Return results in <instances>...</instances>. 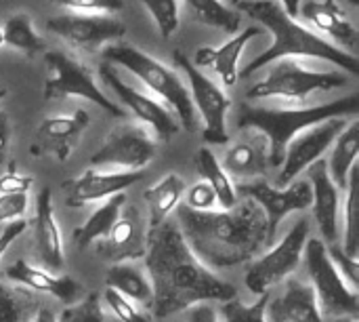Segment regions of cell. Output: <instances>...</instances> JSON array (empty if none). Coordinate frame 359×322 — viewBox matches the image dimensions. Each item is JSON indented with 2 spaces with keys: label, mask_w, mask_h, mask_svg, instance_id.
Segmentation results:
<instances>
[{
  "label": "cell",
  "mask_w": 359,
  "mask_h": 322,
  "mask_svg": "<svg viewBox=\"0 0 359 322\" xmlns=\"http://www.w3.org/2000/svg\"><path fill=\"white\" fill-rule=\"evenodd\" d=\"M334 322H358L355 318H337Z\"/></svg>",
  "instance_id": "obj_49"
},
{
  "label": "cell",
  "mask_w": 359,
  "mask_h": 322,
  "mask_svg": "<svg viewBox=\"0 0 359 322\" xmlns=\"http://www.w3.org/2000/svg\"><path fill=\"white\" fill-rule=\"evenodd\" d=\"M269 293L259 295V300L252 306L242 304L238 297L229 300L225 304H221V314L225 316V322H267L265 318V310H267V302H269Z\"/></svg>",
  "instance_id": "obj_35"
},
{
  "label": "cell",
  "mask_w": 359,
  "mask_h": 322,
  "mask_svg": "<svg viewBox=\"0 0 359 322\" xmlns=\"http://www.w3.org/2000/svg\"><path fill=\"white\" fill-rule=\"evenodd\" d=\"M4 97H6V89H0V101H2Z\"/></svg>",
  "instance_id": "obj_50"
},
{
  "label": "cell",
  "mask_w": 359,
  "mask_h": 322,
  "mask_svg": "<svg viewBox=\"0 0 359 322\" xmlns=\"http://www.w3.org/2000/svg\"><path fill=\"white\" fill-rule=\"evenodd\" d=\"M99 76L101 80L118 95V99L130 110V114H135L137 120H141L143 124L151 127V131L156 133V137L164 143H168L181 129L179 120L175 118L172 110L166 108L162 101L154 99L151 95L130 86L128 82H124L120 78V74L114 70L111 63L103 61L99 65Z\"/></svg>",
  "instance_id": "obj_12"
},
{
  "label": "cell",
  "mask_w": 359,
  "mask_h": 322,
  "mask_svg": "<svg viewBox=\"0 0 359 322\" xmlns=\"http://www.w3.org/2000/svg\"><path fill=\"white\" fill-rule=\"evenodd\" d=\"M25 219H17V221H11V224H6L4 226V230L0 232V257L6 253V249L23 234V230H25Z\"/></svg>",
  "instance_id": "obj_44"
},
{
  "label": "cell",
  "mask_w": 359,
  "mask_h": 322,
  "mask_svg": "<svg viewBox=\"0 0 359 322\" xmlns=\"http://www.w3.org/2000/svg\"><path fill=\"white\" fill-rule=\"evenodd\" d=\"M147 274L154 287V316L164 321L202 302L238 297L233 285L210 272L187 247L175 219L147 230Z\"/></svg>",
  "instance_id": "obj_1"
},
{
  "label": "cell",
  "mask_w": 359,
  "mask_h": 322,
  "mask_svg": "<svg viewBox=\"0 0 359 322\" xmlns=\"http://www.w3.org/2000/svg\"><path fill=\"white\" fill-rule=\"evenodd\" d=\"M238 196L257 202L267 221V249L276 245V234L280 224L294 211H305L311 207V186L307 179L292 181L286 188H273L265 179L244 181L236 188Z\"/></svg>",
  "instance_id": "obj_11"
},
{
  "label": "cell",
  "mask_w": 359,
  "mask_h": 322,
  "mask_svg": "<svg viewBox=\"0 0 359 322\" xmlns=\"http://www.w3.org/2000/svg\"><path fill=\"white\" fill-rule=\"evenodd\" d=\"M40 308L34 291L17 283H0V322H32Z\"/></svg>",
  "instance_id": "obj_31"
},
{
  "label": "cell",
  "mask_w": 359,
  "mask_h": 322,
  "mask_svg": "<svg viewBox=\"0 0 359 322\" xmlns=\"http://www.w3.org/2000/svg\"><path fill=\"white\" fill-rule=\"evenodd\" d=\"M267 32L261 27V25H250L246 30H242L240 34H236L231 40H227L225 44H221L219 49H212V46H202L196 51V57H194V65H202V67H212L225 86H233L238 82V59L246 46L248 40L257 38V36H265Z\"/></svg>",
  "instance_id": "obj_23"
},
{
  "label": "cell",
  "mask_w": 359,
  "mask_h": 322,
  "mask_svg": "<svg viewBox=\"0 0 359 322\" xmlns=\"http://www.w3.org/2000/svg\"><path fill=\"white\" fill-rule=\"evenodd\" d=\"M147 230L149 228L139 207L124 205L109 234L95 243V251L103 262L111 266L143 259L147 253Z\"/></svg>",
  "instance_id": "obj_14"
},
{
  "label": "cell",
  "mask_w": 359,
  "mask_h": 322,
  "mask_svg": "<svg viewBox=\"0 0 359 322\" xmlns=\"http://www.w3.org/2000/svg\"><path fill=\"white\" fill-rule=\"evenodd\" d=\"M347 127L345 118H330L326 122L313 124L305 131H301L286 148L282 171H280V186H290L297 181V177L311 167L316 160L322 158V154L332 146V141L341 135V131Z\"/></svg>",
  "instance_id": "obj_15"
},
{
  "label": "cell",
  "mask_w": 359,
  "mask_h": 322,
  "mask_svg": "<svg viewBox=\"0 0 359 322\" xmlns=\"http://www.w3.org/2000/svg\"><path fill=\"white\" fill-rule=\"evenodd\" d=\"M172 61L185 72L189 86H191V101L194 108L198 110V114L204 120V133L202 139L206 143H215V146H225L229 141L227 135V112L231 108V99L208 78L204 76L187 55H183L181 51L172 53Z\"/></svg>",
  "instance_id": "obj_10"
},
{
  "label": "cell",
  "mask_w": 359,
  "mask_h": 322,
  "mask_svg": "<svg viewBox=\"0 0 359 322\" xmlns=\"http://www.w3.org/2000/svg\"><path fill=\"white\" fill-rule=\"evenodd\" d=\"M185 4L198 21L212 27H221L229 34L240 32L242 25L240 13H236L221 0H185Z\"/></svg>",
  "instance_id": "obj_32"
},
{
  "label": "cell",
  "mask_w": 359,
  "mask_h": 322,
  "mask_svg": "<svg viewBox=\"0 0 359 322\" xmlns=\"http://www.w3.org/2000/svg\"><path fill=\"white\" fill-rule=\"evenodd\" d=\"M2 36H4V42L17 51H21L23 55L27 57H36L40 53H44V40L34 32L32 27V19L27 13H19V15H13L6 25L2 27Z\"/></svg>",
  "instance_id": "obj_33"
},
{
  "label": "cell",
  "mask_w": 359,
  "mask_h": 322,
  "mask_svg": "<svg viewBox=\"0 0 359 322\" xmlns=\"http://www.w3.org/2000/svg\"><path fill=\"white\" fill-rule=\"evenodd\" d=\"M307 171V181L311 186V207L320 232L328 245H337L339 226H341V190L328 175L326 160H316Z\"/></svg>",
  "instance_id": "obj_19"
},
{
  "label": "cell",
  "mask_w": 359,
  "mask_h": 322,
  "mask_svg": "<svg viewBox=\"0 0 359 322\" xmlns=\"http://www.w3.org/2000/svg\"><path fill=\"white\" fill-rule=\"evenodd\" d=\"M299 13L309 21L313 27L326 32L343 46H355L358 44V30L347 19L343 8L337 4V0H307Z\"/></svg>",
  "instance_id": "obj_25"
},
{
  "label": "cell",
  "mask_w": 359,
  "mask_h": 322,
  "mask_svg": "<svg viewBox=\"0 0 359 322\" xmlns=\"http://www.w3.org/2000/svg\"><path fill=\"white\" fill-rule=\"evenodd\" d=\"M8 143H11V122L8 116L0 110V165H4L6 160Z\"/></svg>",
  "instance_id": "obj_46"
},
{
  "label": "cell",
  "mask_w": 359,
  "mask_h": 322,
  "mask_svg": "<svg viewBox=\"0 0 359 322\" xmlns=\"http://www.w3.org/2000/svg\"><path fill=\"white\" fill-rule=\"evenodd\" d=\"M185 194V181L181 175L177 173H168L164 179H160L156 186L145 190V200L149 205V230L158 228L160 224H164L170 213L181 205Z\"/></svg>",
  "instance_id": "obj_27"
},
{
  "label": "cell",
  "mask_w": 359,
  "mask_h": 322,
  "mask_svg": "<svg viewBox=\"0 0 359 322\" xmlns=\"http://www.w3.org/2000/svg\"><path fill=\"white\" fill-rule=\"evenodd\" d=\"M124 205H126V194L124 192L103 200L101 207L80 228L74 230V245L78 249H86V247L95 245L97 240H101L103 236H107L109 230L114 228V224L118 221Z\"/></svg>",
  "instance_id": "obj_28"
},
{
  "label": "cell",
  "mask_w": 359,
  "mask_h": 322,
  "mask_svg": "<svg viewBox=\"0 0 359 322\" xmlns=\"http://www.w3.org/2000/svg\"><path fill=\"white\" fill-rule=\"evenodd\" d=\"M59 322H111L101 306V295L90 293L82 302H76L67 310L61 312Z\"/></svg>",
  "instance_id": "obj_36"
},
{
  "label": "cell",
  "mask_w": 359,
  "mask_h": 322,
  "mask_svg": "<svg viewBox=\"0 0 359 322\" xmlns=\"http://www.w3.org/2000/svg\"><path fill=\"white\" fill-rule=\"evenodd\" d=\"M309 240V224L307 219H299L292 230L271 247L269 253L259 257L246 272V287L257 297L269 293L271 287L284 283L303 262L305 245Z\"/></svg>",
  "instance_id": "obj_9"
},
{
  "label": "cell",
  "mask_w": 359,
  "mask_h": 322,
  "mask_svg": "<svg viewBox=\"0 0 359 322\" xmlns=\"http://www.w3.org/2000/svg\"><path fill=\"white\" fill-rule=\"evenodd\" d=\"M103 59L107 63H118L130 74H135L145 86H149L158 97H162L170 110H175L179 124H183L187 131L196 129V108L191 101V93L175 70L166 67L164 63L128 42L107 44L103 49Z\"/></svg>",
  "instance_id": "obj_5"
},
{
  "label": "cell",
  "mask_w": 359,
  "mask_h": 322,
  "mask_svg": "<svg viewBox=\"0 0 359 322\" xmlns=\"http://www.w3.org/2000/svg\"><path fill=\"white\" fill-rule=\"evenodd\" d=\"M196 162V171L200 173L202 181H206L215 196H217V205L221 209H233L238 205V192H236V186L231 181V177L221 169V162L217 160V156L212 154L210 148H200V152L196 154L194 158Z\"/></svg>",
  "instance_id": "obj_30"
},
{
  "label": "cell",
  "mask_w": 359,
  "mask_h": 322,
  "mask_svg": "<svg viewBox=\"0 0 359 322\" xmlns=\"http://www.w3.org/2000/svg\"><path fill=\"white\" fill-rule=\"evenodd\" d=\"M34 247L36 257L46 272H57L65 266L63 240L59 226L53 213V194L50 188L40 190L36 196V215H34Z\"/></svg>",
  "instance_id": "obj_20"
},
{
  "label": "cell",
  "mask_w": 359,
  "mask_h": 322,
  "mask_svg": "<svg viewBox=\"0 0 359 322\" xmlns=\"http://www.w3.org/2000/svg\"><path fill=\"white\" fill-rule=\"evenodd\" d=\"M185 207H189L194 211H215L217 209V196L206 181H198L196 186H191L187 190Z\"/></svg>",
  "instance_id": "obj_40"
},
{
  "label": "cell",
  "mask_w": 359,
  "mask_h": 322,
  "mask_svg": "<svg viewBox=\"0 0 359 322\" xmlns=\"http://www.w3.org/2000/svg\"><path fill=\"white\" fill-rule=\"evenodd\" d=\"M238 8L248 13L265 32L273 34V44L263 51L259 57H255L238 76L248 78L261 67L278 61V59H292V57H316L326 59L343 70H347L351 76H358L359 63L358 57L330 40L318 36L316 32L307 30L305 25L297 23V19L288 17L286 11L276 0H240Z\"/></svg>",
  "instance_id": "obj_3"
},
{
  "label": "cell",
  "mask_w": 359,
  "mask_h": 322,
  "mask_svg": "<svg viewBox=\"0 0 359 322\" xmlns=\"http://www.w3.org/2000/svg\"><path fill=\"white\" fill-rule=\"evenodd\" d=\"M32 322H59V321H57V316L53 314V310H48V308H40V310L36 312V316L32 318Z\"/></svg>",
  "instance_id": "obj_48"
},
{
  "label": "cell",
  "mask_w": 359,
  "mask_h": 322,
  "mask_svg": "<svg viewBox=\"0 0 359 322\" xmlns=\"http://www.w3.org/2000/svg\"><path fill=\"white\" fill-rule=\"evenodd\" d=\"M4 42V36H2V27H0V44Z\"/></svg>",
  "instance_id": "obj_51"
},
{
  "label": "cell",
  "mask_w": 359,
  "mask_h": 322,
  "mask_svg": "<svg viewBox=\"0 0 359 322\" xmlns=\"http://www.w3.org/2000/svg\"><path fill=\"white\" fill-rule=\"evenodd\" d=\"M359 112V95L351 93L343 99L301 108V110H271V108H257L244 103L238 114L240 129H255L259 135L267 139L269 146V165L282 167L284 154L288 143L305 129L326 122L330 118H345Z\"/></svg>",
  "instance_id": "obj_4"
},
{
  "label": "cell",
  "mask_w": 359,
  "mask_h": 322,
  "mask_svg": "<svg viewBox=\"0 0 359 322\" xmlns=\"http://www.w3.org/2000/svg\"><path fill=\"white\" fill-rule=\"evenodd\" d=\"M105 285H107V289H114L116 293L124 295L133 304H141L145 308L154 306L151 281L137 266H130V264L109 266V270L105 274Z\"/></svg>",
  "instance_id": "obj_26"
},
{
  "label": "cell",
  "mask_w": 359,
  "mask_h": 322,
  "mask_svg": "<svg viewBox=\"0 0 359 322\" xmlns=\"http://www.w3.org/2000/svg\"><path fill=\"white\" fill-rule=\"evenodd\" d=\"M151 13L162 38H170L179 30V4L177 0H139Z\"/></svg>",
  "instance_id": "obj_37"
},
{
  "label": "cell",
  "mask_w": 359,
  "mask_h": 322,
  "mask_svg": "<svg viewBox=\"0 0 359 322\" xmlns=\"http://www.w3.org/2000/svg\"><path fill=\"white\" fill-rule=\"evenodd\" d=\"M44 63L48 67V78L42 89V97L50 99H65V97H84L111 114L114 118H124V108L107 99V95L97 86L93 72L80 63L78 59L69 57L63 51H46Z\"/></svg>",
  "instance_id": "obj_7"
},
{
  "label": "cell",
  "mask_w": 359,
  "mask_h": 322,
  "mask_svg": "<svg viewBox=\"0 0 359 322\" xmlns=\"http://www.w3.org/2000/svg\"><path fill=\"white\" fill-rule=\"evenodd\" d=\"M156 139L137 124H122L109 133L103 146L90 156V167H118L122 171H143L156 156Z\"/></svg>",
  "instance_id": "obj_13"
},
{
  "label": "cell",
  "mask_w": 359,
  "mask_h": 322,
  "mask_svg": "<svg viewBox=\"0 0 359 322\" xmlns=\"http://www.w3.org/2000/svg\"><path fill=\"white\" fill-rule=\"evenodd\" d=\"M88 124H90V114L82 108L72 114L44 118L36 129V135L32 141V154L34 156L50 154L59 162H65L69 154L76 150Z\"/></svg>",
  "instance_id": "obj_17"
},
{
  "label": "cell",
  "mask_w": 359,
  "mask_h": 322,
  "mask_svg": "<svg viewBox=\"0 0 359 322\" xmlns=\"http://www.w3.org/2000/svg\"><path fill=\"white\" fill-rule=\"evenodd\" d=\"M359 152V120H353L351 124H347L341 135L334 139V148L330 154V160L326 162L328 167V175L334 181V186L339 190H347V179L351 169L358 162Z\"/></svg>",
  "instance_id": "obj_29"
},
{
  "label": "cell",
  "mask_w": 359,
  "mask_h": 322,
  "mask_svg": "<svg viewBox=\"0 0 359 322\" xmlns=\"http://www.w3.org/2000/svg\"><path fill=\"white\" fill-rule=\"evenodd\" d=\"M46 30L86 53H95L107 42H120L126 36V25L109 15H59L46 21Z\"/></svg>",
  "instance_id": "obj_16"
},
{
  "label": "cell",
  "mask_w": 359,
  "mask_h": 322,
  "mask_svg": "<svg viewBox=\"0 0 359 322\" xmlns=\"http://www.w3.org/2000/svg\"><path fill=\"white\" fill-rule=\"evenodd\" d=\"M278 4L286 11V15H288V17L297 19L299 8H301V0H278Z\"/></svg>",
  "instance_id": "obj_47"
},
{
  "label": "cell",
  "mask_w": 359,
  "mask_h": 322,
  "mask_svg": "<svg viewBox=\"0 0 359 322\" xmlns=\"http://www.w3.org/2000/svg\"><path fill=\"white\" fill-rule=\"evenodd\" d=\"M27 211V194H0V224L17 221Z\"/></svg>",
  "instance_id": "obj_41"
},
{
  "label": "cell",
  "mask_w": 359,
  "mask_h": 322,
  "mask_svg": "<svg viewBox=\"0 0 359 322\" xmlns=\"http://www.w3.org/2000/svg\"><path fill=\"white\" fill-rule=\"evenodd\" d=\"M269 167V146L263 135H252L233 143L221 162V169L236 179H259Z\"/></svg>",
  "instance_id": "obj_24"
},
{
  "label": "cell",
  "mask_w": 359,
  "mask_h": 322,
  "mask_svg": "<svg viewBox=\"0 0 359 322\" xmlns=\"http://www.w3.org/2000/svg\"><path fill=\"white\" fill-rule=\"evenodd\" d=\"M34 179L27 175H19L17 169L11 165L4 175H0V194H27Z\"/></svg>",
  "instance_id": "obj_42"
},
{
  "label": "cell",
  "mask_w": 359,
  "mask_h": 322,
  "mask_svg": "<svg viewBox=\"0 0 359 322\" xmlns=\"http://www.w3.org/2000/svg\"><path fill=\"white\" fill-rule=\"evenodd\" d=\"M305 266L316 291L320 312L337 318H355L359 314V295L339 274L326 253V245L318 238H309L305 245Z\"/></svg>",
  "instance_id": "obj_6"
},
{
  "label": "cell",
  "mask_w": 359,
  "mask_h": 322,
  "mask_svg": "<svg viewBox=\"0 0 359 322\" xmlns=\"http://www.w3.org/2000/svg\"><path fill=\"white\" fill-rule=\"evenodd\" d=\"M265 318L267 322H324L313 287L299 278H286L284 291L269 297Z\"/></svg>",
  "instance_id": "obj_21"
},
{
  "label": "cell",
  "mask_w": 359,
  "mask_h": 322,
  "mask_svg": "<svg viewBox=\"0 0 359 322\" xmlns=\"http://www.w3.org/2000/svg\"><path fill=\"white\" fill-rule=\"evenodd\" d=\"M330 262L334 264V268L339 270V274L345 278V283H349V287L353 291H358L359 287V262L358 259H351L339 245H330L326 249Z\"/></svg>",
  "instance_id": "obj_39"
},
{
  "label": "cell",
  "mask_w": 359,
  "mask_h": 322,
  "mask_svg": "<svg viewBox=\"0 0 359 322\" xmlns=\"http://www.w3.org/2000/svg\"><path fill=\"white\" fill-rule=\"evenodd\" d=\"M145 177V171H114V173H101L97 169L84 171L80 177L69 179L65 183V202L67 207H84L90 202L107 200L120 192H126L130 186L141 181Z\"/></svg>",
  "instance_id": "obj_18"
},
{
  "label": "cell",
  "mask_w": 359,
  "mask_h": 322,
  "mask_svg": "<svg viewBox=\"0 0 359 322\" xmlns=\"http://www.w3.org/2000/svg\"><path fill=\"white\" fill-rule=\"evenodd\" d=\"M53 4L65 8H82V11H107L116 13L124 8V0H50Z\"/></svg>",
  "instance_id": "obj_43"
},
{
  "label": "cell",
  "mask_w": 359,
  "mask_h": 322,
  "mask_svg": "<svg viewBox=\"0 0 359 322\" xmlns=\"http://www.w3.org/2000/svg\"><path fill=\"white\" fill-rule=\"evenodd\" d=\"M347 76L341 72H313L305 70L294 59H278L269 67L263 80L248 89V99L259 97H282V99H305L316 91L341 89L347 84Z\"/></svg>",
  "instance_id": "obj_8"
},
{
  "label": "cell",
  "mask_w": 359,
  "mask_h": 322,
  "mask_svg": "<svg viewBox=\"0 0 359 322\" xmlns=\"http://www.w3.org/2000/svg\"><path fill=\"white\" fill-rule=\"evenodd\" d=\"M177 226L189 251L210 272L246 264L267 247L265 215L250 198L238 200L227 211H194L179 205Z\"/></svg>",
  "instance_id": "obj_2"
},
{
  "label": "cell",
  "mask_w": 359,
  "mask_h": 322,
  "mask_svg": "<svg viewBox=\"0 0 359 322\" xmlns=\"http://www.w3.org/2000/svg\"><path fill=\"white\" fill-rule=\"evenodd\" d=\"M347 202H345V238L343 251L358 259L359 255V169L358 165L351 169L347 179Z\"/></svg>",
  "instance_id": "obj_34"
},
{
  "label": "cell",
  "mask_w": 359,
  "mask_h": 322,
  "mask_svg": "<svg viewBox=\"0 0 359 322\" xmlns=\"http://www.w3.org/2000/svg\"><path fill=\"white\" fill-rule=\"evenodd\" d=\"M229 2H233V4H238V2H240V0H229Z\"/></svg>",
  "instance_id": "obj_52"
},
{
  "label": "cell",
  "mask_w": 359,
  "mask_h": 322,
  "mask_svg": "<svg viewBox=\"0 0 359 322\" xmlns=\"http://www.w3.org/2000/svg\"><path fill=\"white\" fill-rule=\"evenodd\" d=\"M4 276L11 283H17L34 293H46L53 295L57 300H61L63 304H76L82 295V287L76 278L72 276H55L53 272H46L42 268H34L27 262L19 259L13 266L6 268Z\"/></svg>",
  "instance_id": "obj_22"
},
{
  "label": "cell",
  "mask_w": 359,
  "mask_h": 322,
  "mask_svg": "<svg viewBox=\"0 0 359 322\" xmlns=\"http://www.w3.org/2000/svg\"><path fill=\"white\" fill-rule=\"evenodd\" d=\"M187 322H219V316L208 302H202L187 310Z\"/></svg>",
  "instance_id": "obj_45"
},
{
  "label": "cell",
  "mask_w": 359,
  "mask_h": 322,
  "mask_svg": "<svg viewBox=\"0 0 359 322\" xmlns=\"http://www.w3.org/2000/svg\"><path fill=\"white\" fill-rule=\"evenodd\" d=\"M103 300H105L109 312L114 314V318L118 322H154L151 316H147L143 310L137 308V304H133L124 295L116 293L114 289H105Z\"/></svg>",
  "instance_id": "obj_38"
}]
</instances>
